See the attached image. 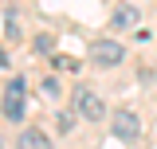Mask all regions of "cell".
Segmentation results:
<instances>
[{
	"mask_svg": "<svg viewBox=\"0 0 157 149\" xmlns=\"http://www.w3.org/2000/svg\"><path fill=\"white\" fill-rule=\"evenodd\" d=\"M71 102H75V114H82L86 122H102V118H106V102H102V94L86 90V86H75Z\"/></svg>",
	"mask_w": 157,
	"mask_h": 149,
	"instance_id": "cell-1",
	"label": "cell"
},
{
	"mask_svg": "<svg viewBox=\"0 0 157 149\" xmlns=\"http://www.w3.org/2000/svg\"><path fill=\"white\" fill-rule=\"evenodd\" d=\"M110 133H114L118 141H141V114L134 110H114V118H110Z\"/></svg>",
	"mask_w": 157,
	"mask_h": 149,
	"instance_id": "cell-2",
	"label": "cell"
},
{
	"mask_svg": "<svg viewBox=\"0 0 157 149\" xmlns=\"http://www.w3.org/2000/svg\"><path fill=\"white\" fill-rule=\"evenodd\" d=\"M24 90H28V82L24 78H8V86H4V118L8 122H24Z\"/></svg>",
	"mask_w": 157,
	"mask_h": 149,
	"instance_id": "cell-3",
	"label": "cell"
},
{
	"mask_svg": "<svg viewBox=\"0 0 157 149\" xmlns=\"http://www.w3.org/2000/svg\"><path fill=\"white\" fill-rule=\"evenodd\" d=\"M122 59H126V47L118 39H94L90 43V63L94 67H118Z\"/></svg>",
	"mask_w": 157,
	"mask_h": 149,
	"instance_id": "cell-4",
	"label": "cell"
},
{
	"mask_svg": "<svg viewBox=\"0 0 157 149\" xmlns=\"http://www.w3.org/2000/svg\"><path fill=\"white\" fill-rule=\"evenodd\" d=\"M110 24H114L118 32H130V28H137V8H134V4H118L114 16H110Z\"/></svg>",
	"mask_w": 157,
	"mask_h": 149,
	"instance_id": "cell-5",
	"label": "cell"
},
{
	"mask_svg": "<svg viewBox=\"0 0 157 149\" xmlns=\"http://www.w3.org/2000/svg\"><path fill=\"white\" fill-rule=\"evenodd\" d=\"M16 145H24V149H39V145H47V133L43 130H24L16 137Z\"/></svg>",
	"mask_w": 157,
	"mask_h": 149,
	"instance_id": "cell-6",
	"label": "cell"
},
{
	"mask_svg": "<svg viewBox=\"0 0 157 149\" xmlns=\"http://www.w3.org/2000/svg\"><path fill=\"white\" fill-rule=\"evenodd\" d=\"M4 20H8V24H4V32H8V36H20V16H16V8H8Z\"/></svg>",
	"mask_w": 157,
	"mask_h": 149,
	"instance_id": "cell-7",
	"label": "cell"
},
{
	"mask_svg": "<svg viewBox=\"0 0 157 149\" xmlns=\"http://www.w3.org/2000/svg\"><path fill=\"white\" fill-rule=\"evenodd\" d=\"M32 47H36V55H51L55 39H51V36H36V43H32Z\"/></svg>",
	"mask_w": 157,
	"mask_h": 149,
	"instance_id": "cell-8",
	"label": "cell"
},
{
	"mask_svg": "<svg viewBox=\"0 0 157 149\" xmlns=\"http://www.w3.org/2000/svg\"><path fill=\"white\" fill-rule=\"evenodd\" d=\"M39 90H43V98H55V94H59V78H43Z\"/></svg>",
	"mask_w": 157,
	"mask_h": 149,
	"instance_id": "cell-9",
	"label": "cell"
},
{
	"mask_svg": "<svg viewBox=\"0 0 157 149\" xmlns=\"http://www.w3.org/2000/svg\"><path fill=\"white\" fill-rule=\"evenodd\" d=\"M0 67H8V55H4V51H0Z\"/></svg>",
	"mask_w": 157,
	"mask_h": 149,
	"instance_id": "cell-10",
	"label": "cell"
}]
</instances>
